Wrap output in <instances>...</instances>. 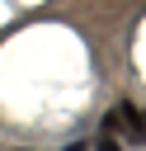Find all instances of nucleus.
<instances>
[{
	"label": "nucleus",
	"mask_w": 146,
	"mask_h": 151,
	"mask_svg": "<svg viewBox=\"0 0 146 151\" xmlns=\"http://www.w3.org/2000/svg\"><path fill=\"white\" fill-rule=\"evenodd\" d=\"M94 151H122V146H118V142H108V137H104V142H99V146H94Z\"/></svg>",
	"instance_id": "obj_1"
},
{
	"label": "nucleus",
	"mask_w": 146,
	"mask_h": 151,
	"mask_svg": "<svg viewBox=\"0 0 146 151\" xmlns=\"http://www.w3.org/2000/svg\"><path fill=\"white\" fill-rule=\"evenodd\" d=\"M66 151H85V146H66Z\"/></svg>",
	"instance_id": "obj_2"
}]
</instances>
